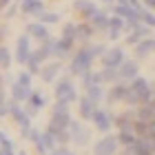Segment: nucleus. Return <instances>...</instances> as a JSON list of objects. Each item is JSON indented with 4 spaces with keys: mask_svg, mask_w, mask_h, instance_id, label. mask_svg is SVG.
Masks as SVG:
<instances>
[{
    "mask_svg": "<svg viewBox=\"0 0 155 155\" xmlns=\"http://www.w3.org/2000/svg\"><path fill=\"white\" fill-rule=\"evenodd\" d=\"M25 33H27L29 38H36V40H40V42L45 40V38H49V29H47L45 25H40L38 20H33V22H29V25H27V27H25Z\"/></svg>",
    "mask_w": 155,
    "mask_h": 155,
    "instance_id": "f8f14e48",
    "label": "nucleus"
},
{
    "mask_svg": "<svg viewBox=\"0 0 155 155\" xmlns=\"http://www.w3.org/2000/svg\"><path fill=\"white\" fill-rule=\"evenodd\" d=\"M135 113V120L137 122H151V117H153V107L151 104H142L137 111H133Z\"/></svg>",
    "mask_w": 155,
    "mask_h": 155,
    "instance_id": "bb28decb",
    "label": "nucleus"
},
{
    "mask_svg": "<svg viewBox=\"0 0 155 155\" xmlns=\"http://www.w3.org/2000/svg\"><path fill=\"white\" fill-rule=\"evenodd\" d=\"M93 62H95V58L91 55L89 47H87V45H82V47L71 55V62H69V75H78V78H82L87 71H91V69H93Z\"/></svg>",
    "mask_w": 155,
    "mask_h": 155,
    "instance_id": "f257e3e1",
    "label": "nucleus"
},
{
    "mask_svg": "<svg viewBox=\"0 0 155 155\" xmlns=\"http://www.w3.org/2000/svg\"><path fill=\"white\" fill-rule=\"evenodd\" d=\"M122 29H124V20H120L117 16H109V27H107V31H104L109 36V40H117Z\"/></svg>",
    "mask_w": 155,
    "mask_h": 155,
    "instance_id": "f3484780",
    "label": "nucleus"
},
{
    "mask_svg": "<svg viewBox=\"0 0 155 155\" xmlns=\"http://www.w3.org/2000/svg\"><path fill=\"white\" fill-rule=\"evenodd\" d=\"M73 9L75 13L80 16V20H84V22H89L91 18H93V13L100 9L95 2H91V0H75V5H73Z\"/></svg>",
    "mask_w": 155,
    "mask_h": 155,
    "instance_id": "6e6552de",
    "label": "nucleus"
},
{
    "mask_svg": "<svg viewBox=\"0 0 155 155\" xmlns=\"http://www.w3.org/2000/svg\"><path fill=\"white\" fill-rule=\"evenodd\" d=\"M13 82H18L20 87H27V89H31V75L27 73V71H20V73H18V78H16Z\"/></svg>",
    "mask_w": 155,
    "mask_h": 155,
    "instance_id": "7c9ffc66",
    "label": "nucleus"
},
{
    "mask_svg": "<svg viewBox=\"0 0 155 155\" xmlns=\"http://www.w3.org/2000/svg\"><path fill=\"white\" fill-rule=\"evenodd\" d=\"M53 113H69V104L67 102H55V109H53Z\"/></svg>",
    "mask_w": 155,
    "mask_h": 155,
    "instance_id": "2f4dec72",
    "label": "nucleus"
},
{
    "mask_svg": "<svg viewBox=\"0 0 155 155\" xmlns=\"http://www.w3.org/2000/svg\"><path fill=\"white\" fill-rule=\"evenodd\" d=\"M91 120L95 122V126H97L100 131H107L109 126H111V117H109L107 111H102V109H95L93 115H91Z\"/></svg>",
    "mask_w": 155,
    "mask_h": 155,
    "instance_id": "6ab92c4d",
    "label": "nucleus"
},
{
    "mask_svg": "<svg viewBox=\"0 0 155 155\" xmlns=\"http://www.w3.org/2000/svg\"><path fill=\"white\" fill-rule=\"evenodd\" d=\"M18 2H25V0H18Z\"/></svg>",
    "mask_w": 155,
    "mask_h": 155,
    "instance_id": "e433bc0d",
    "label": "nucleus"
},
{
    "mask_svg": "<svg viewBox=\"0 0 155 155\" xmlns=\"http://www.w3.org/2000/svg\"><path fill=\"white\" fill-rule=\"evenodd\" d=\"M0 89H2V75H0Z\"/></svg>",
    "mask_w": 155,
    "mask_h": 155,
    "instance_id": "c9c22d12",
    "label": "nucleus"
},
{
    "mask_svg": "<svg viewBox=\"0 0 155 155\" xmlns=\"http://www.w3.org/2000/svg\"><path fill=\"white\" fill-rule=\"evenodd\" d=\"M71 51H73V45H71V42H64L62 38H58V40L53 38V42H51V55H53L58 62L67 60L69 55H71Z\"/></svg>",
    "mask_w": 155,
    "mask_h": 155,
    "instance_id": "0eeeda50",
    "label": "nucleus"
},
{
    "mask_svg": "<svg viewBox=\"0 0 155 155\" xmlns=\"http://www.w3.org/2000/svg\"><path fill=\"white\" fill-rule=\"evenodd\" d=\"M93 111H95V104L91 102L87 95L80 97V115L82 117H91V115H93Z\"/></svg>",
    "mask_w": 155,
    "mask_h": 155,
    "instance_id": "c756f323",
    "label": "nucleus"
},
{
    "mask_svg": "<svg viewBox=\"0 0 155 155\" xmlns=\"http://www.w3.org/2000/svg\"><path fill=\"white\" fill-rule=\"evenodd\" d=\"M137 22H142L144 27L153 29V27H155V13L149 11V9H140L137 11Z\"/></svg>",
    "mask_w": 155,
    "mask_h": 155,
    "instance_id": "393cba45",
    "label": "nucleus"
},
{
    "mask_svg": "<svg viewBox=\"0 0 155 155\" xmlns=\"http://www.w3.org/2000/svg\"><path fill=\"white\" fill-rule=\"evenodd\" d=\"M55 97L60 102H73L78 100V91H75V84H73V78L71 75H62L58 82H55Z\"/></svg>",
    "mask_w": 155,
    "mask_h": 155,
    "instance_id": "7ed1b4c3",
    "label": "nucleus"
},
{
    "mask_svg": "<svg viewBox=\"0 0 155 155\" xmlns=\"http://www.w3.org/2000/svg\"><path fill=\"white\" fill-rule=\"evenodd\" d=\"M126 95H129V84H124V82H115L113 87H111V91H109V102L126 100Z\"/></svg>",
    "mask_w": 155,
    "mask_h": 155,
    "instance_id": "a211bd4d",
    "label": "nucleus"
},
{
    "mask_svg": "<svg viewBox=\"0 0 155 155\" xmlns=\"http://www.w3.org/2000/svg\"><path fill=\"white\" fill-rule=\"evenodd\" d=\"M129 91H131V95L137 100V104H149L151 97H153V87H151V82L146 80L144 75L133 78L131 84H129Z\"/></svg>",
    "mask_w": 155,
    "mask_h": 155,
    "instance_id": "f03ea898",
    "label": "nucleus"
},
{
    "mask_svg": "<svg viewBox=\"0 0 155 155\" xmlns=\"http://www.w3.org/2000/svg\"><path fill=\"white\" fill-rule=\"evenodd\" d=\"M20 155H22V153H20Z\"/></svg>",
    "mask_w": 155,
    "mask_h": 155,
    "instance_id": "4c0bfd02",
    "label": "nucleus"
},
{
    "mask_svg": "<svg viewBox=\"0 0 155 155\" xmlns=\"http://www.w3.org/2000/svg\"><path fill=\"white\" fill-rule=\"evenodd\" d=\"M60 18H62V16H60L58 11H42L40 16H38V22L47 27V25H55V22H60Z\"/></svg>",
    "mask_w": 155,
    "mask_h": 155,
    "instance_id": "a878e982",
    "label": "nucleus"
},
{
    "mask_svg": "<svg viewBox=\"0 0 155 155\" xmlns=\"http://www.w3.org/2000/svg\"><path fill=\"white\" fill-rule=\"evenodd\" d=\"M62 71V62H58V60H53V62H45V64L40 67V78H42V82H53L55 80V75H58Z\"/></svg>",
    "mask_w": 155,
    "mask_h": 155,
    "instance_id": "9d476101",
    "label": "nucleus"
},
{
    "mask_svg": "<svg viewBox=\"0 0 155 155\" xmlns=\"http://www.w3.org/2000/svg\"><path fill=\"white\" fill-rule=\"evenodd\" d=\"M16 11H18V7H7V11H5V18H11V16H16Z\"/></svg>",
    "mask_w": 155,
    "mask_h": 155,
    "instance_id": "473e14b6",
    "label": "nucleus"
},
{
    "mask_svg": "<svg viewBox=\"0 0 155 155\" xmlns=\"http://www.w3.org/2000/svg\"><path fill=\"white\" fill-rule=\"evenodd\" d=\"M89 25H91V29H93L95 33L97 31H107V27H109V13L102 11V9H97L93 13V18L89 20Z\"/></svg>",
    "mask_w": 155,
    "mask_h": 155,
    "instance_id": "2eb2a0df",
    "label": "nucleus"
},
{
    "mask_svg": "<svg viewBox=\"0 0 155 155\" xmlns=\"http://www.w3.org/2000/svg\"><path fill=\"white\" fill-rule=\"evenodd\" d=\"M155 51V40L153 38H144V40H140L135 47H133V53H135V60H144V58H151Z\"/></svg>",
    "mask_w": 155,
    "mask_h": 155,
    "instance_id": "1a4fd4ad",
    "label": "nucleus"
},
{
    "mask_svg": "<svg viewBox=\"0 0 155 155\" xmlns=\"http://www.w3.org/2000/svg\"><path fill=\"white\" fill-rule=\"evenodd\" d=\"M84 91H87L84 95H87L93 104H97V102H100L102 97H104V89H102V84H89V87H84Z\"/></svg>",
    "mask_w": 155,
    "mask_h": 155,
    "instance_id": "aec40b11",
    "label": "nucleus"
},
{
    "mask_svg": "<svg viewBox=\"0 0 155 155\" xmlns=\"http://www.w3.org/2000/svg\"><path fill=\"white\" fill-rule=\"evenodd\" d=\"M97 75H100V84H104V82H109V84H115V82H120V78H117V69H100L97 71Z\"/></svg>",
    "mask_w": 155,
    "mask_h": 155,
    "instance_id": "4be33fe9",
    "label": "nucleus"
},
{
    "mask_svg": "<svg viewBox=\"0 0 155 155\" xmlns=\"http://www.w3.org/2000/svg\"><path fill=\"white\" fill-rule=\"evenodd\" d=\"M11 67V51L7 45H0V71H7Z\"/></svg>",
    "mask_w": 155,
    "mask_h": 155,
    "instance_id": "c85d7f7f",
    "label": "nucleus"
},
{
    "mask_svg": "<svg viewBox=\"0 0 155 155\" xmlns=\"http://www.w3.org/2000/svg\"><path fill=\"white\" fill-rule=\"evenodd\" d=\"M9 109H11V115L16 117L18 122H20V124L25 126V129H27V124H29V117H27V113H25V111L20 109V107H18L16 102H9Z\"/></svg>",
    "mask_w": 155,
    "mask_h": 155,
    "instance_id": "cd10ccee",
    "label": "nucleus"
},
{
    "mask_svg": "<svg viewBox=\"0 0 155 155\" xmlns=\"http://www.w3.org/2000/svg\"><path fill=\"white\" fill-rule=\"evenodd\" d=\"M95 36V31L91 29L89 22H78L75 25V42H82V45H87V42Z\"/></svg>",
    "mask_w": 155,
    "mask_h": 155,
    "instance_id": "dca6fc26",
    "label": "nucleus"
},
{
    "mask_svg": "<svg viewBox=\"0 0 155 155\" xmlns=\"http://www.w3.org/2000/svg\"><path fill=\"white\" fill-rule=\"evenodd\" d=\"M31 53V38L22 33L18 40H16V62L18 64H27V58Z\"/></svg>",
    "mask_w": 155,
    "mask_h": 155,
    "instance_id": "423d86ee",
    "label": "nucleus"
},
{
    "mask_svg": "<svg viewBox=\"0 0 155 155\" xmlns=\"http://www.w3.org/2000/svg\"><path fill=\"white\" fill-rule=\"evenodd\" d=\"M140 75V62L135 58H126L122 64L117 67V78L120 80H133Z\"/></svg>",
    "mask_w": 155,
    "mask_h": 155,
    "instance_id": "39448f33",
    "label": "nucleus"
},
{
    "mask_svg": "<svg viewBox=\"0 0 155 155\" xmlns=\"http://www.w3.org/2000/svg\"><path fill=\"white\" fill-rule=\"evenodd\" d=\"M20 11L25 13V16H40L42 11H45V2L42 0H25V2H20Z\"/></svg>",
    "mask_w": 155,
    "mask_h": 155,
    "instance_id": "4468645a",
    "label": "nucleus"
},
{
    "mask_svg": "<svg viewBox=\"0 0 155 155\" xmlns=\"http://www.w3.org/2000/svg\"><path fill=\"white\" fill-rule=\"evenodd\" d=\"M113 16H117L124 22H137V9L129 5H113Z\"/></svg>",
    "mask_w": 155,
    "mask_h": 155,
    "instance_id": "9b49d317",
    "label": "nucleus"
},
{
    "mask_svg": "<svg viewBox=\"0 0 155 155\" xmlns=\"http://www.w3.org/2000/svg\"><path fill=\"white\" fill-rule=\"evenodd\" d=\"M27 100H29V109H27V113H29V115H36L38 111L45 107V102H47L45 95H42L38 89H31V93H29V97H27Z\"/></svg>",
    "mask_w": 155,
    "mask_h": 155,
    "instance_id": "ddd939ff",
    "label": "nucleus"
},
{
    "mask_svg": "<svg viewBox=\"0 0 155 155\" xmlns=\"http://www.w3.org/2000/svg\"><path fill=\"white\" fill-rule=\"evenodd\" d=\"M100 60H102V67L104 69H117L126 60V55H124V49L122 47H111V49L104 51V55Z\"/></svg>",
    "mask_w": 155,
    "mask_h": 155,
    "instance_id": "20e7f679",
    "label": "nucleus"
},
{
    "mask_svg": "<svg viewBox=\"0 0 155 155\" xmlns=\"http://www.w3.org/2000/svg\"><path fill=\"white\" fill-rule=\"evenodd\" d=\"M104 2H111V5H115V0H104Z\"/></svg>",
    "mask_w": 155,
    "mask_h": 155,
    "instance_id": "f704fd0d",
    "label": "nucleus"
},
{
    "mask_svg": "<svg viewBox=\"0 0 155 155\" xmlns=\"http://www.w3.org/2000/svg\"><path fill=\"white\" fill-rule=\"evenodd\" d=\"M75 25L73 20H67V25L62 27V40L64 42H71V45H75Z\"/></svg>",
    "mask_w": 155,
    "mask_h": 155,
    "instance_id": "b1692460",
    "label": "nucleus"
},
{
    "mask_svg": "<svg viewBox=\"0 0 155 155\" xmlns=\"http://www.w3.org/2000/svg\"><path fill=\"white\" fill-rule=\"evenodd\" d=\"M113 151H115V137H107V140H102V142L95 146V153L97 155H109Z\"/></svg>",
    "mask_w": 155,
    "mask_h": 155,
    "instance_id": "5701e85b",
    "label": "nucleus"
},
{
    "mask_svg": "<svg viewBox=\"0 0 155 155\" xmlns=\"http://www.w3.org/2000/svg\"><path fill=\"white\" fill-rule=\"evenodd\" d=\"M29 93H31V89L20 87L18 82H11V97H13V102H25L27 97H29Z\"/></svg>",
    "mask_w": 155,
    "mask_h": 155,
    "instance_id": "412c9836",
    "label": "nucleus"
},
{
    "mask_svg": "<svg viewBox=\"0 0 155 155\" xmlns=\"http://www.w3.org/2000/svg\"><path fill=\"white\" fill-rule=\"evenodd\" d=\"M153 7H155V0H144V7H142V9H149V11H153Z\"/></svg>",
    "mask_w": 155,
    "mask_h": 155,
    "instance_id": "72a5a7b5",
    "label": "nucleus"
}]
</instances>
